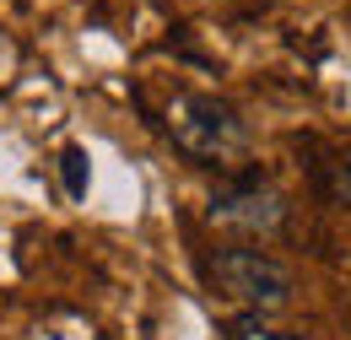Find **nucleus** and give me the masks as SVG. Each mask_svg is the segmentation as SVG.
Wrapping results in <instances>:
<instances>
[{"label": "nucleus", "instance_id": "39448f33", "mask_svg": "<svg viewBox=\"0 0 351 340\" xmlns=\"http://www.w3.org/2000/svg\"><path fill=\"white\" fill-rule=\"evenodd\" d=\"M232 340H292V335H276L260 313H238L232 319Z\"/></svg>", "mask_w": 351, "mask_h": 340}, {"label": "nucleus", "instance_id": "423d86ee", "mask_svg": "<svg viewBox=\"0 0 351 340\" xmlns=\"http://www.w3.org/2000/svg\"><path fill=\"white\" fill-rule=\"evenodd\" d=\"M330 195H335L341 206H351V157H341V162L330 168Z\"/></svg>", "mask_w": 351, "mask_h": 340}, {"label": "nucleus", "instance_id": "f03ea898", "mask_svg": "<svg viewBox=\"0 0 351 340\" xmlns=\"http://www.w3.org/2000/svg\"><path fill=\"white\" fill-rule=\"evenodd\" d=\"M211 281L221 287V298L243 302L249 313H276L292 302V270L281 259H270L265 249H249V243H227L211 254Z\"/></svg>", "mask_w": 351, "mask_h": 340}, {"label": "nucleus", "instance_id": "f257e3e1", "mask_svg": "<svg viewBox=\"0 0 351 340\" xmlns=\"http://www.w3.org/2000/svg\"><path fill=\"white\" fill-rule=\"evenodd\" d=\"M168 135H173V146L184 157H195V162H238V157H249V119L232 108V103H221L211 92H184L168 103Z\"/></svg>", "mask_w": 351, "mask_h": 340}, {"label": "nucleus", "instance_id": "7ed1b4c3", "mask_svg": "<svg viewBox=\"0 0 351 340\" xmlns=\"http://www.w3.org/2000/svg\"><path fill=\"white\" fill-rule=\"evenodd\" d=\"M206 221L211 227H232V232H249V238H265V232H276L287 221V200L270 184H232V189L211 195Z\"/></svg>", "mask_w": 351, "mask_h": 340}, {"label": "nucleus", "instance_id": "20e7f679", "mask_svg": "<svg viewBox=\"0 0 351 340\" xmlns=\"http://www.w3.org/2000/svg\"><path fill=\"white\" fill-rule=\"evenodd\" d=\"M60 178H65V195H71V200H87V189H92L87 146H65V151H60Z\"/></svg>", "mask_w": 351, "mask_h": 340}]
</instances>
